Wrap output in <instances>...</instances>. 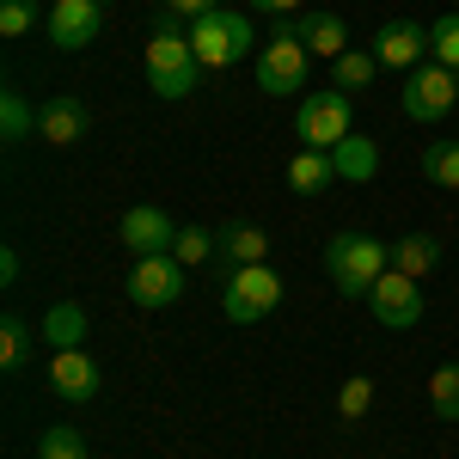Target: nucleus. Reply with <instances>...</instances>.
<instances>
[{
	"label": "nucleus",
	"mask_w": 459,
	"mask_h": 459,
	"mask_svg": "<svg viewBox=\"0 0 459 459\" xmlns=\"http://www.w3.org/2000/svg\"><path fill=\"white\" fill-rule=\"evenodd\" d=\"M196 80H203V62L190 49V25L178 13H166L153 25V37H147V86H153V99L178 105V99L196 92Z\"/></svg>",
	"instance_id": "obj_1"
},
{
	"label": "nucleus",
	"mask_w": 459,
	"mask_h": 459,
	"mask_svg": "<svg viewBox=\"0 0 459 459\" xmlns=\"http://www.w3.org/2000/svg\"><path fill=\"white\" fill-rule=\"evenodd\" d=\"M325 270H331L343 300H368V288L392 270V246H380L374 233H337L325 251Z\"/></svg>",
	"instance_id": "obj_2"
},
{
	"label": "nucleus",
	"mask_w": 459,
	"mask_h": 459,
	"mask_svg": "<svg viewBox=\"0 0 459 459\" xmlns=\"http://www.w3.org/2000/svg\"><path fill=\"white\" fill-rule=\"evenodd\" d=\"M190 49H196L203 68H233L251 56V19L233 6H214L203 19H190Z\"/></svg>",
	"instance_id": "obj_3"
},
{
	"label": "nucleus",
	"mask_w": 459,
	"mask_h": 459,
	"mask_svg": "<svg viewBox=\"0 0 459 459\" xmlns=\"http://www.w3.org/2000/svg\"><path fill=\"white\" fill-rule=\"evenodd\" d=\"M294 135H300V147H318V153H331L337 142H350V135H355L350 92H337V86L307 92V99H300V110H294Z\"/></svg>",
	"instance_id": "obj_4"
},
{
	"label": "nucleus",
	"mask_w": 459,
	"mask_h": 459,
	"mask_svg": "<svg viewBox=\"0 0 459 459\" xmlns=\"http://www.w3.org/2000/svg\"><path fill=\"white\" fill-rule=\"evenodd\" d=\"M282 307V276L270 264H246V270H227V288H221V313L233 325H264V318Z\"/></svg>",
	"instance_id": "obj_5"
},
{
	"label": "nucleus",
	"mask_w": 459,
	"mask_h": 459,
	"mask_svg": "<svg viewBox=\"0 0 459 459\" xmlns=\"http://www.w3.org/2000/svg\"><path fill=\"white\" fill-rule=\"evenodd\" d=\"M307 43L294 37V19L276 25V37L257 49V92H270V99H294L300 86H307Z\"/></svg>",
	"instance_id": "obj_6"
},
{
	"label": "nucleus",
	"mask_w": 459,
	"mask_h": 459,
	"mask_svg": "<svg viewBox=\"0 0 459 459\" xmlns=\"http://www.w3.org/2000/svg\"><path fill=\"white\" fill-rule=\"evenodd\" d=\"M398 105H404L411 123H441V117L459 105V74L441 68V62L411 68V74H404V86H398Z\"/></svg>",
	"instance_id": "obj_7"
},
{
	"label": "nucleus",
	"mask_w": 459,
	"mask_h": 459,
	"mask_svg": "<svg viewBox=\"0 0 459 459\" xmlns=\"http://www.w3.org/2000/svg\"><path fill=\"white\" fill-rule=\"evenodd\" d=\"M368 313L380 318L386 331H417L429 313V300H423V282L417 276H404V270H386L380 282L368 288Z\"/></svg>",
	"instance_id": "obj_8"
},
{
	"label": "nucleus",
	"mask_w": 459,
	"mask_h": 459,
	"mask_svg": "<svg viewBox=\"0 0 459 459\" xmlns=\"http://www.w3.org/2000/svg\"><path fill=\"white\" fill-rule=\"evenodd\" d=\"M178 294H184V264H178L172 251L135 257V270H129V300H135V307L160 313V307H172Z\"/></svg>",
	"instance_id": "obj_9"
},
{
	"label": "nucleus",
	"mask_w": 459,
	"mask_h": 459,
	"mask_svg": "<svg viewBox=\"0 0 459 459\" xmlns=\"http://www.w3.org/2000/svg\"><path fill=\"white\" fill-rule=\"evenodd\" d=\"M99 25H105V6L99 0H56L49 6V43L62 56H80L99 43Z\"/></svg>",
	"instance_id": "obj_10"
},
{
	"label": "nucleus",
	"mask_w": 459,
	"mask_h": 459,
	"mask_svg": "<svg viewBox=\"0 0 459 459\" xmlns=\"http://www.w3.org/2000/svg\"><path fill=\"white\" fill-rule=\"evenodd\" d=\"M374 62L380 68H423L429 62V25H417V19H392V25H380V37H374Z\"/></svg>",
	"instance_id": "obj_11"
},
{
	"label": "nucleus",
	"mask_w": 459,
	"mask_h": 459,
	"mask_svg": "<svg viewBox=\"0 0 459 459\" xmlns=\"http://www.w3.org/2000/svg\"><path fill=\"white\" fill-rule=\"evenodd\" d=\"M172 239H178V221L166 209H129L123 214V246L135 251V257H160V251H172Z\"/></svg>",
	"instance_id": "obj_12"
},
{
	"label": "nucleus",
	"mask_w": 459,
	"mask_h": 459,
	"mask_svg": "<svg viewBox=\"0 0 459 459\" xmlns=\"http://www.w3.org/2000/svg\"><path fill=\"white\" fill-rule=\"evenodd\" d=\"M49 386H56V398H68V404L99 398V368H92V355L86 350H56V361H49Z\"/></svg>",
	"instance_id": "obj_13"
},
{
	"label": "nucleus",
	"mask_w": 459,
	"mask_h": 459,
	"mask_svg": "<svg viewBox=\"0 0 459 459\" xmlns=\"http://www.w3.org/2000/svg\"><path fill=\"white\" fill-rule=\"evenodd\" d=\"M214 257H221L227 270L264 264V257H270V233H264V227H251V221H227V227L214 233Z\"/></svg>",
	"instance_id": "obj_14"
},
{
	"label": "nucleus",
	"mask_w": 459,
	"mask_h": 459,
	"mask_svg": "<svg viewBox=\"0 0 459 459\" xmlns=\"http://www.w3.org/2000/svg\"><path fill=\"white\" fill-rule=\"evenodd\" d=\"M37 135L49 147H74L80 135H86V105L74 99V92H56L49 105L37 110Z\"/></svg>",
	"instance_id": "obj_15"
},
{
	"label": "nucleus",
	"mask_w": 459,
	"mask_h": 459,
	"mask_svg": "<svg viewBox=\"0 0 459 459\" xmlns=\"http://www.w3.org/2000/svg\"><path fill=\"white\" fill-rule=\"evenodd\" d=\"M37 337L49 343V350H86V307L80 300H56L43 325H37Z\"/></svg>",
	"instance_id": "obj_16"
},
{
	"label": "nucleus",
	"mask_w": 459,
	"mask_h": 459,
	"mask_svg": "<svg viewBox=\"0 0 459 459\" xmlns=\"http://www.w3.org/2000/svg\"><path fill=\"white\" fill-rule=\"evenodd\" d=\"M294 37L307 43V56H325V62H337V56L350 49V31H343L337 13H307V19H294Z\"/></svg>",
	"instance_id": "obj_17"
},
{
	"label": "nucleus",
	"mask_w": 459,
	"mask_h": 459,
	"mask_svg": "<svg viewBox=\"0 0 459 459\" xmlns=\"http://www.w3.org/2000/svg\"><path fill=\"white\" fill-rule=\"evenodd\" d=\"M337 184V166H331V153H318V147H300L294 160H288V190L294 196H318V190H331Z\"/></svg>",
	"instance_id": "obj_18"
},
{
	"label": "nucleus",
	"mask_w": 459,
	"mask_h": 459,
	"mask_svg": "<svg viewBox=\"0 0 459 459\" xmlns=\"http://www.w3.org/2000/svg\"><path fill=\"white\" fill-rule=\"evenodd\" d=\"M331 166H337V184H368V178L380 172V147L368 142V135H350V142L331 147Z\"/></svg>",
	"instance_id": "obj_19"
},
{
	"label": "nucleus",
	"mask_w": 459,
	"mask_h": 459,
	"mask_svg": "<svg viewBox=\"0 0 459 459\" xmlns=\"http://www.w3.org/2000/svg\"><path fill=\"white\" fill-rule=\"evenodd\" d=\"M435 264H441V246H435L429 233H404V239L392 246V270H404V276H417V282H423Z\"/></svg>",
	"instance_id": "obj_20"
},
{
	"label": "nucleus",
	"mask_w": 459,
	"mask_h": 459,
	"mask_svg": "<svg viewBox=\"0 0 459 459\" xmlns=\"http://www.w3.org/2000/svg\"><path fill=\"white\" fill-rule=\"evenodd\" d=\"M374 74H380V62H374V49H343V56L331 62V86L355 99L361 86H374Z\"/></svg>",
	"instance_id": "obj_21"
},
{
	"label": "nucleus",
	"mask_w": 459,
	"mask_h": 459,
	"mask_svg": "<svg viewBox=\"0 0 459 459\" xmlns=\"http://www.w3.org/2000/svg\"><path fill=\"white\" fill-rule=\"evenodd\" d=\"M31 337H37V331H31L19 313L0 318V368H6V374H19V368L31 361Z\"/></svg>",
	"instance_id": "obj_22"
},
{
	"label": "nucleus",
	"mask_w": 459,
	"mask_h": 459,
	"mask_svg": "<svg viewBox=\"0 0 459 459\" xmlns=\"http://www.w3.org/2000/svg\"><path fill=\"white\" fill-rule=\"evenodd\" d=\"M0 135H6V147H19L25 135H37V110L25 105V92H0Z\"/></svg>",
	"instance_id": "obj_23"
},
{
	"label": "nucleus",
	"mask_w": 459,
	"mask_h": 459,
	"mask_svg": "<svg viewBox=\"0 0 459 459\" xmlns=\"http://www.w3.org/2000/svg\"><path fill=\"white\" fill-rule=\"evenodd\" d=\"M429 411H435L441 423H459V361H447V368L429 374Z\"/></svg>",
	"instance_id": "obj_24"
},
{
	"label": "nucleus",
	"mask_w": 459,
	"mask_h": 459,
	"mask_svg": "<svg viewBox=\"0 0 459 459\" xmlns=\"http://www.w3.org/2000/svg\"><path fill=\"white\" fill-rule=\"evenodd\" d=\"M423 178H429V184H441V190H459V142H454V135L429 142V153H423Z\"/></svg>",
	"instance_id": "obj_25"
},
{
	"label": "nucleus",
	"mask_w": 459,
	"mask_h": 459,
	"mask_svg": "<svg viewBox=\"0 0 459 459\" xmlns=\"http://www.w3.org/2000/svg\"><path fill=\"white\" fill-rule=\"evenodd\" d=\"M429 62H441V68L459 74V13H441V19L429 25Z\"/></svg>",
	"instance_id": "obj_26"
},
{
	"label": "nucleus",
	"mask_w": 459,
	"mask_h": 459,
	"mask_svg": "<svg viewBox=\"0 0 459 459\" xmlns=\"http://www.w3.org/2000/svg\"><path fill=\"white\" fill-rule=\"evenodd\" d=\"M172 257L184 264V270H190V264H209V257H214V233H209V227H178Z\"/></svg>",
	"instance_id": "obj_27"
},
{
	"label": "nucleus",
	"mask_w": 459,
	"mask_h": 459,
	"mask_svg": "<svg viewBox=\"0 0 459 459\" xmlns=\"http://www.w3.org/2000/svg\"><path fill=\"white\" fill-rule=\"evenodd\" d=\"M37 459H86V435L80 429H43Z\"/></svg>",
	"instance_id": "obj_28"
},
{
	"label": "nucleus",
	"mask_w": 459,
	"mask_h": 459,
	"mask_svg": "<svg viewBox=\"0 0 459 459\" xmlns=\"http://www.w3.org/2000/svg\"><path fill=\"white\" fill-rule=\"evenodd\" d=\"M368 404H374V380H368V374H350L343 392H337V411H343L350 423H361V417H368Z\"/></svg>",
	"instance_id": "obj_29"
},
{
	"label": "nucleus",
	"mask_w": 459,
	"mask_h": 459,
	"mask_svg": "<svg viewBox=\"0 0 459 459\" xmlns=\"http://www.w3.org/2000/svg\"><path fill=\"white\" fill-rule=\"evenodd\" d=\"M37 25V0H0V31L6 37H25Z\"/></svg>",
	"instance_id": "obj_30"
},
{
	"label": "nucleus",
	"mask_w": 459,
	"mask_h": 459,
	"mask_svg": "<svg viewBox=\"0 0 459 459\" xmlns=\"http://www.w3.org/2000/svg\"><path fill=\"white\" fill-rule=\"evenodd\" d=\"M160 6H172L178 19H203V13H214L221 0H160Z\"/></svg>",
	"instance_id": "obj_31"
},
{
	"label": "nucleus",
	"mask_w": 459,
	"mask_h": 459,
	"mask_svg": "<svg viewBox=\"0 0 459 459\" xmlns=\"http://www.w3.org/2000/svg\"><path fill=\"white\" fill-rule=\"evenodd\" d=\"M246 6H257V13H276V19H288L300 0H246Z\"/></svg>",
	"instance_id": "obj_32"
},
{
	"label": "nucleus",
	"mask_w": 459,
	"mask_h": 459,
	"mask_svg": "<svg viewBox=\"0 0 459 459\" xmlns=\"http://www.w3.org/2000/svg\"><path fill=\"white\" fill-rule=\"evenodd\" d=\"M0 276H6V282H19V251H13V246L0 251Z\"/></svg>",
	"instance_id": "obj_33"
},
{
	"label": "nucleus",
	"mask_w": 459,
	"mask_h": 459,
	"mask_svg": "<svg viewBox=\"0 0 459 459\" xmlns=\"http://www.w3.org/2000/svg\"><path fill=\"white\" fill-rule=\"evenodd\" d=\"M99 6H110V0H99Z\"/></svg>",
	"instance_id": "obj_34"
}]
</instances>
